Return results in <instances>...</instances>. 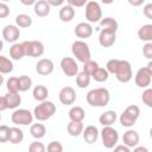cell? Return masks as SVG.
<instances>
[{
	"instance_id": "cell-53",
	"label": "cell",
	"mask_w": 152,
	"mask_h": 152,
	"mask_svg": "<svg viewBox=\"0 0 152 152\" xmlns=\"http://www.w3.org/2000/svg\"><path fill=\"white\" fill-rule=\"evenodd\" d=\"M2 83H4V76H2V74H0V87L2 86Z\"/></svg>"
},
{
	"instance_id": "cell-52",
	"label": "cell",
	"mask_w": 152,
	"mask_h": 152,
	"mask_svg": "<svg viewBox=\"0 0 152 152\" xmlns=\"http://www.w3.org/2000/svg\"><path fill=\"white\" fill-rule=\"evenodd\" d=\"M101 1H102V4H104V5H110V4L114 2V0H101Z\"/></svg>"
},
{
	"instance_id": "cell-12",
	"label": "cell",
	"mask_w": 152,
	"mask_h": 152,
	"mask_svg": "<svg viewBox=\"0 0 152 152\" xmlns=\"http://www.w3.org/2000/svg\"><path fill=\"white\" fill-rule=\"evenodd\" d=\"M58 99L62 104L64 106H71L76 101V91L72 87H63L59 90Z\"/></svg>"
},
{
	"instance_id": "cell-5",
	"label": "cell",
	"mask_w": 152,
	"mask_h": 152,
	"mask_svg": "<svg viewBox=\"0 0 152 152\" xmlns=\"http://www.w3.org/2000/svg\"><path fill=\"white\" fill-rule=\"evenodd\" d=\"M71 52L74 57H76V59L81 63H84L91 57L89 45L84 40H75L71 45Z\"/></svg>"
},
{
	"instance_id": "cell-29",
	"label": "cell",
	"mask_w": 152,
	"mask_h": 152,
	"mask_svg": "<svg viewBox=\"0 0 152 152\" xmlns=\"http://www.w3.org/2000/svg\"><path fill=\"white\" fill-rule=\"evenodd\" d=\"M45 133H46V128L43 124H32L31 127H30V134L34 138V139H42L45 137Z\"/></svg>"
},
{
	"instance_id": "cell-40",
	"label": "cell",
	"mask_w": 152,
	"mask_h": 152,
	"mask_svg": "<svg viewBox=\"0 0 152 152\" xmlns=\"http://www.w3.org/2000/svg\"><path fill=\"white\" fill-rule=\"evenodd\" d=\"M45 150H46L45 146L43 145V142L38 141V139H37L36 141L31 142L30 146H28V151H30V152H44Z\"/></svg>"
},
{
	"instance_id": "cell-49",
	"label": "cell",
	"mask_w": 152,
	"mask_h": 152,
	"mask_svg": "<svg viewBox=\"0 0 152 152\" xmlns=\"http://www.w3.org/2000/svg\"><path fill=\"white\" fill-rule=\"evenodd\" d=\"M7 109V104H6V99L5 96H0V112Z\"/></svg>"
},
{
	"instance_id": "cell-2",
	"label": "cell",
	"mask_w": 152,
	"mask_h": 152,
	"mask_svg": "<svg viewBox=\"0 0 152 152\" xmlns=\"http://www.w3.org/2000/svg\"><path fill=\"white\" fill-rule=\"evenodd\" d=\"M56 113V104L52 101H40L39 104H37L33 109V118H36L38 121H45L53 116Z\"/></svg>"
},
{
	"instance_id": "cell-38",
	"label": "cell",
	"mask_w": 152,
	"mask_h": 152,
	"mask_svg": "<svg viewBox=\"0 0 152 152\" xmlns=\"http://www.w3.org/2000/svg\"><path fill=\"white\" fill-rule=\"evenodd\" d=\"M141 100H142V102H144L148 108L152 107V89H151L150 87L145 88V90L142 91Z\"/></svg>"
},
{
	"instance_id": "cell-47",
	"label": "cell",
	"mask_w": 152,
	"mask_h": 152,
	"mask_svg": "<svg viewBox=\"0 0 152 152\" xmlns=\"http://www.w3.org/2000/svg\"><path fill=\"white\" fill-rule=\"evenodd\" d=\"M46 1H48V4H49L50 6L58 7V6H62V5H63V2H64L65 0H46Z\"/></svg>"
},
{
	"instance_id": "cell-44",
	"label": "cell",
	"mask_w": 152,
	"mask_h": 152,
	"mask_svg": "<svg viewBox=\"0 0 152 152\" xmlns=\"http://www.w3.org/2000/svg\"><path fill=\"white\" fill-rule=\"evenodd\" d=\"M66 2H68V5H70L75 8V7H83L88 2V0H66Z\"/></svg>"
},
{
	"instance_id": "cell-34",
	"label": "cell",
	"mask_w": 152,
	"mask_h": 152,
	"mask_svg": "<svg viewBox=\"0 0 152 152\" xmlns=\"http://www.w3.org/2000/svg\"><path fill=\"white\" fill-rule=\"evenodd\" d=\"M91 77H93L96 82L102 83V82H106V81L108 80V77H109V72L107 71L106 68H101V66H99V68L96 69V71L91 75Z\"/></svg>"
},
{
	"instance_id": "cell-50",
	"label": "cell",
	"mask_w": 152,
	"mask_h": 152,
	"mask_svg": "<svg viewBox=\"0 0 152 152\" xmlns=\"http://www.w3.org/2000/svg\"><path fill=\"white\" fill-rule=\"evenodd\" d=\"M36 1L37 0H20V2L23 5H25V6H32V5H34Z\"/></svg>"
},
{
	"instance_id": "cell-25",
	"label": "cell",
	"mask_w": 152,
	"mask_h": 152,
	"mask_svg": "<svg viewBox=\"0 0 152 152\" xmlns=\"http://www.w3.org/2000/svg\"><path fill=\"white\" fill-rule=\"evenodd\" d=\"M25 56L24 53V49H23V44L21 43H13L12 46L10 48V57L13 61H20L23 57Z\"/></svg>"
},
{
	"instance_id": "cell-9",
	"label": "cell",
	"mask_w": 152,
	"mask_h": 152,
	"mask_svg": "<svg viewBox=\"0 0 152 152\" xmlns=\"http://www.w3.org/2000/svg\"><path fill=\"white\" fill-rule=\"evenodd\" d=\"M21 44H23L25 56H28V57H40L45 51L44 44L39 40H25Z\"/></svg>"
},
{
	"instance_id": "cell-48",
	"label": "cell",
	"mask_w": 152,
	"mask_h": 152,
	"mask_svg": "<svg viewBox=\"0 0 152 152\" xmlns=\"http://www.w3.org/2000/svg\"><path fill=\"white\" fill-rule=\"evenodd\" d=\"M127 1H128L129 5H132V6H134V7L141 6V5L145 2V0H127Z\"/></svg>"
},
{
	"instance_id": "cell-26",
	"label": "cell",
	"mask_w": 152,
	"mask_h": 152,
	"mask_svg": "<svg viewBox=\"0 0 152 152\" xmlns=\"http://www.w3.org/2000/svg\"><path fill=\"white\" fill-rule=\"evenodd\" d=\"M32 95H33V99L36 101H44V100H48V96H49V90L45 86H42V84H38L33 88L32 90Z\"/></svg>"
},
{
	"instance_id": "cell-16",
	"label": "cell",
	"mask_w": 152,
	"mask_h": 152,
	"mask_svg": "<svg viewBox=\"0 0 152 152\" xmlns=\"http://www.w3.org/2000/svg\"><path fill=\"white\" fill-rule=\"evenodd\" d=\"M74 33L76 34V37H78L81 39H87V38L91 37L93 27L89 23H78L74 28Z\"/></svg>"
},
{
	"instance_id": "cell-17",
	"label": "cell",
	"mask_w": 152,
	"mask_h": 152,
	"mask_svg": "<svg viewBox=\"0 0 152 152\" xmlns=\"http://www.w3.org/2000/svg\"><path fill=\"white\" fill-rule=\"evenodd\" d=\"M82 135H83V139H84V141L87 144H94V142H96V140H97V138L100 135V132H99L96 126L89 125V126L83 128Z\"/></svg>"
},
{
	"instance_id": "cell-22",
	"label": "cell",
	"mask_w": 152,
	"mask_h": 152,
	"mask_svg": "<svg viewBox=\"0 0 152 152\" xmlns=\"http://www.w3.org/2000/svg\"><path fill=\"white\" fill-rule=\"evenodd\" d=\"M5 99H6L7 109H15L21 103V96L19 95V93L7 91V94L5 95Z\"/></svg>"
},
{
	"instance_id": "cell-23",
	"label": "cell",
	"mask_w": 152,
	"mask_h": 152,
	"mask_svg": "<svg viewBox=\"0 0 152 152\" xmlns=\"http://www.w3.org/2000/svg\"><path fill=\"white\" fill-rule=\"evenodd\" d=\"M68 116L70 119V121H83L86 118V112L82 107L80 106H74L70 108Z\"/></svg>"
},
{
	"instance_id": "cell-19",
	"label": "cell",
	"mask_w": 152,
	"mask_h": 152,
	"mask_svg": "<svg viewBox=\"0 0 152 152\" xmlns=\"http://www.w3.org/2000/svg\"><path fill=\"white\" fill-rule=\"evenodd\" d=\"M50 10H51V6L48 4L46 0H37L33 5V11L36 15L40 18L48 17L50 14Z\"/></svg>"
},
{
	"instance_id": "cell-13",
	"label": "cell",
	"mask_w": 152,
	"mask_h": 152,
	"mask_svg": "<svg viewBox=\"0 0 152 152\" xmlns=\"http://www.w3.org/2000/svg\"><path fill=\"white\" fill-rule=\"evenodd\" d=\"M116 40V32L112 30L101 28L99 34V43L102 48H110Z\"/></svg>"
},
{
	"instance_id": "cell-28",
	"label": "cell",
	"mask_w": 152,
	"mask_h": 152,
	"mask_svg": "<svg viewBox=\"0 0 152 152\" xmlns=\"http://www.w3.org/2000/svg\"><path fill=\"white\" fill-rule=\"evenodd\" d=\"M138 38L142 42H152V25L151 24L142 25L138 30Z\"/></svg>"
},
{
	"instance_id": "cell-51",
	"label": "cell",
	"mask_w": 152,
	"mask_h": 152,
	"mask_svg": "<svg viewBox=\"0 0 152 152\" xmlns=\"http://www.w3.org/2000/svg\"><path fill=\"white\" fill-rule=\"evenodd\" d=\"M133 150H134V152H141V151H142V152H148V150H147L146 147H141V146H138V145L134 146Z\"/></svg>"
},
{
	"instance_id": "cell-4",
	"label": "cell",
	"mask_w": 152,
	"mask_h": 152,
	"mask_svg": "<svg viewBox=\"0 0 152 152\" xmlns=\"http://www.w3.org/2000/svg\"><path fill=\"white\" fill-rule=\"evenodd\" d=\"M139 115H140V108L135 104H131V106L126 107V109L120 114L119 121H120L121 126L129 128L137 122Z\"/></svg>"
},
{
	"instance_id": "cell-24",
	"label": "cell",
	"mask_w": 152,
	"mask_h": 152,
	"mask_svg": "<svg viewBox=\"0 0 152 152\" xmlns=\"http://www.w3.org/2000/svg\"><path fill=\"white\" fill-rule=\"evenodd\" d=\"M84 126H83V122L82 121H70L66 126V131H68V134L70 137H78L82 134V131H83Z\"/></svg>"
},
{
	"instance_id": "cell-6",
	"label": "cell",
	"mask_w": 152,
	"mask_h": 152,
	"mask_svg": "<svg viewBox=\"0 0 152 152\" xmlns=\"http://www.w3.org/2000/svg\"><path fill=\"white\" fill-rule=\"evenodd\" d=\"M151 80H152V63L150 62L147 64V66H142L137 71V74L134 76V82H135L137 87L145 89V88L150 87Z\"/></svg>"
},
{
	"instance_id": "cell-43",
	"label": "cell",
	"mask_w": 152,
	"mask_h": 152,
	"mask_svg": "<svg viewBox=\"0 0 152 152\" xmlns=\"http://www.w3.org/2000/svg\"><path fill=\"white\" fill-rule=\"evenodd\" d=\"M10 15V6L6 2L0 1V19L7 18Z\"/></svg>"
},
{
	"instance_id": "cell-36",
	"label": "cell",
	"mask_w": 152,
	"mask_h": 152,
	"mask_svg": "<svg viewBox=\"0 0 152 152\" xmlns=\"http://www.w3.org/2000/svg\"><path fill=\"white\" fill-rule=\"evenodd\" d=\"M100 65H99V63L96 62V61H93L91 58L90 59H88V61H86L84 63H83V71L86 72V74H88V75H93L95 71H96V69L99 68Z\"/></svg>"
},
{
	"instance_id": "cell-42",
	"label": "cell",
	"mask_w": 152,
	"mask_h": 152,
	"mask_svg": "<svg viewBox=\"0 0 152 152\" xmlns=\"http://www.w3.org/2000/svg\"><path fill=\"white\" fill-rule=\"evenodd\" d=\"M142 55L147 58H152V42H146V44L142 46Z\"/></svg>"
},
{
	"instance_id": "cell-27",
	"label": "cell",
	"mask_w": 152,
	"mask_h": 152,
	"mask_svg": "<svg viewBox=\"0 0 152 152\" xmlns=\"http://www.w3.org/2000/svg\"><path fill=\"white\" fill-rule=\"evenodd\" d=\"M24 140V132L19 127H10V139L8 141L13 145H17Z\"/></svg>"
},
{
	"instance_id": "cell-35",
	"label": "cell",
	"mask_w": 152,
	"mask_h": 152,
	"mask_svg": "<svg viewBox=\"0 0 152 152\" xmlns=\"http://www.w3.org/2000/svg\"><path fill=\"white\" fill-rule=\"evenodd\" d=\"M19 80V91H27L32 87V80L27 75H21L18 77Z\"/></svg>"
},
{
	"instance_id": "cell-15",
	"label": "cell",
	"mask_w": 152,
	"mask_h": 152,
	"mask_svg": "<svg viewBox=\"0 0 152 152\" xmlns=\"http://www.w3.org/2000/svg\"><path fill=\"white\" fill-rule=\"evenodd\" d=\"M53 69H55V65L50 58H42L36 63V72L42 76H48L52 74Z\"/></svg>"
},
{
	"instance_id": "cell-18",
	"label": "cell",
	"mask_w": 152,
	"mask_h": 152,
	"mask_svg": "<svg viewBox=\"0 0 152 152\" xmlns=\"http://www.w3.org/2000/svg\"><path fill=\"white\" fill-rule=\"evenodd\" d=\"M139 140H140V137L135 129H127L122 135V142L129 148H133L134 146H137L139 144Z\"/></svg>"
},
{
	"instance_id": "cell-56",
	"label": "cell",
	"mask_w": 152,
	"mask_h": 152,
	"mask_svg": "<svg viewBox=\"0 0 152 152\" xmlns=\"http://www.w3.org/2000/svg\"><path fill=\"white\" fill-rule=\"evenodd\" d=\"M0 121H1V114H0Z\"/></svg>"
},
{
	"instance_id": "cell-10",
	"label": "cell",
	"mask_w": 152,
	"mask_h": 152,
	"mask_svg": "<svg viewBox=\"0 0 152 152\" xmlns=\"http://www.w3.org/2000/svg\"><path fill=\"white\" fill-rule=\"evenodd\" d=\"M86 19L89 23H99L102 18V10L97 1L90 0L86 5Z\"/></svg>"
},
{
	"instance_id": "cell-41",
	"label": "cell",
	"mask_w": 152,
	"mask_h": 152,
	"mask_svg": "<svg viewBox=\"0 0 152 152\" xmlns=\"http://www.w3.org/2000/svg\"><path fill=\"white\" fill-rule=\"evenodd\" d=\"M48 151L49 152H62L63 151V146L59 141H51L48 145Z\"/></svg>"
},
{
	"instance_id": "cell-8",
	"label": "cell",
	"mask_w": 152,
	"mask_h": 152,
	"mask_svg": "<svg viewBox=\"0 0 152 152\" xmlns=\"http://www.w3.org/2000/svg\"><path fill=\"white\" fill-rule=\"evenodd\" d=\"M100 134L102 139V145L108 150L113 148L119 141V133L112 126H103Z\"/></svg>"
},
{
	"instance_id": "cell-55",
	"label": "cell",
	"mask_w": 152,
	"mask_h": 152,
	"mask_svg": "<svg viewBox=\"0 0 152 152\" xmlns=\"http://www.w3.org/2000/svg\"><path fill=\"white\" fill-rule=\"evenodd\" d=\"M1 2H7V1H10V0H0Z\"/></svg>"
},
{
	"instance_id": "cell-14",
	"label": "cell",
	"mask_w": 152,
	"mask_h": 152,
	"mask_svg": "<svg viewBox=\"0 0 152 152\" xmlns=\"http://www.w3.org/2000/svg\"><path fill=\"white\" fill-rule=\"evenodd\" d=\"M20 37V30L17 25H6L2 28V38L7 43H15Z\"/></svg>"
},
{
	"instance_id": "cell-20",
	"label": "cell",
	"mask_w": 152,
	"mask_h": 152,
	"mask_svg": "<svg viewBox=\"0 0 152 152\" xmlns=\"http://www.w3.org/2000/svg\"><path fill=\"white\" fill-rule=\"evenodd\" d=\"M58 17H59L61 21L69 23L75 17V8L72 6H70V5H64V6L61 7L59 13H58Z\"/></svg>"
},
{
	"instance_id": "cell-1",
	"label": "cell",
	"mask_w": 152,
	"mask_h": 152,
	"mask_svg": "<svg viewBox=\"0 0 152 152\" xmlns=\"http://www.w3.org/2000/svg\"><path fill=\"white\" fill-rule=\"evenodd\" d=\"M86 100L91 107H104L110 101V94L107 88L100 87L89 90L86 95Z\"/></svg>"
},
{
	"instance_id": "cell-54",
	"label": "cell",
	"mask_w": 152,
	"mask_h": 152,
	"mask_svg": "<svg viewBox=\"0 0 152 152\" xmlns=\"http://www.w3.org/2000/svg\"><path fill=\"white\" fill-rule=\"evenodd\" d=\"M2 49H4V42H2L1 39H0V51H1Z\"/></svg>"
},
{
	"instance_id": "cell-37",
	"label": "cell",
	"mask_w": 152,
	"mask_h": 152,
	"mask_svg": "<svg viewBox=\"0 0 152 152\" xmlns=\"http://www.w3.org/2000/svg\"><path fill=\"white\" fill-rule=\"evenodd\" d=\"M6 88H7V91H11V93H19V80L18 77H10L7 81H6Z\"/></svg>"
},
{
	"instance_id": "cell-33",
	"label": "cell",
	"mask_w": 152,
	"mask_h": 152,
	"mask_svg": "<svg viewBox=\"0 0 152 152\" xmlns=\"http://www.w3.org/2000/svg\"><path fill=\"white\" fill-rule=\"evenodd\" d=\"M90 78H91V76L86 74L84 71L77 72V75H76V84H77V87L81 88V89L87 88L90 84Z\"/></svg>"
},
{
	"instance_id": "cell-39",
	"label": "cell",
	"mask_w": 152,
	"mask_h": 152,
	"mask_svg": "<svg viewBox=\"0 0 152 152\" xmlns=\"http://www.w3.org/2000/svg\"><path fill=\"white\" fill-rule=\"evenodd\" d=\"M10 139V127L0 125V142H7Z\"/></svg>"
},
{
	"instance_id": "cell-46",
	"label": "cell",
	"mask_w": 152,
	"mask_h": 152,
	"mask_svg": "<svg viewBox=\"0 0 152 152\" xmlns=\"http://www.w3.org/2000/svg\"><path fill=\"white\" fill-rule=\"evenodd\" d=\"M113 148H114L115 152H129V151H131V148H129L128 146H126L125 144H122V145H118V144H116Z\"/></svg>"
},
{
	"instance_id": "cell-30",
	"label": "cell",
	"mask_w": 152,
	"mask_h": 152,
	"mask_svg": "<svg viewBox=\"0 0 152 152\" xmlns=\"http://www.w3.org/2000/svg\"><path fill=\"white\" fill-rule=\"evenodd\" d=\"M100 23V26L101 28H106V30H112V31H118V27H119V24L118 21L112 18V17H106V18H101V20L99 21Z\"/></svg>"
},
{
	"instance_id": "cell-7",
	"label": "cell",
	"mask_w": 152,
	"mask_h": 152,
	"mask_svg": "<svg viewBox=\"0 0 152 152\" xmlns=\"http://www.w3.org/2000/svg\"><path fill=\"white\" fill-rule=\"evenodd\" d=\"M11 121L17 126L31 125L33 121V113H31L28 109L25 108H19V109L15 108L11 115Z\"/></svg>"
},
{
	"instance_id": "cell-11",
	"label": "cell",
	"mask_w": 152,
	"mask_h": 152,
	"mask_svg": "<svg viewBox=\"0 0 152 152\" xmlns=\"http://www.w3.org/2000/svg\"><path fill=\"white\" fill-rule=\"evenodd\" d=\"M61 69L65 76L72 77L76 76L78 72V64L72 57H63L61 59Z\"/></svg>"
},
{
	"instance_id": "cell-31",
	"label": "cell",
	"mask_w": 152,
	"mask_h": 152,
	"mask_svg": "<svg viewBox=\"0 0 152 152\" xmlns=\"http://www.w3.org/2000/svg\"><path fill=\"white\" fill-rule=\"evenodd\" d=\"M13 62L7 58L6 56H1L0 55V74L2 75H7L10 72L13 71Z\"/></svg>"
},
{
	"instance_id": "cell-45",
	"label": "cell",
	"mask_w": 152,
	"mask_h": 152,
	"mask_svg": "<svg viewBox=\"0 0 152 152\" xmlns=\"http://www.w3.org/2000/svg\"><path fill=\"white\" fill-rule=\"evenodd\" d=\"M142 13L147 19H152V4H146L142 8Z\"/></svg>"
},
{
	"instance_id": "cell-3",
	"label": "cell",
	"mask_w": 152,
	"mask_h": 152,
	"mask_svg": "<svg viewBox=\"0 0 152 152\" xmlns=\"http://www.w3.org/2000/svg\"><path fill=\"white\" fill-rule=\"evenodd\" d=\"M113 75H115L116 80L121 83H127L132 80V66L131 63L126 59H118L116 66L114 69Z\"/></svg>"
},
{
	"instance_id": "cell-32",
	"label": "cell",
	"mask_w": 152,
	"mask_h": 152,
	"mask_svg": "<svg viewBox=\"0 0 152 152\" xmlns=\"http://www.w3.org/2000/svg\"><path fill=\"white\" fill-rule=\"evenodd\" d=\"M15 25L18 27H21V28H27L32 25V18L28 14H25V13L18 14L15 17Z\"/></svg>"
},
{
	"instance_id": "cell-21",
	"label": "cell",
	"mask_w": 152,
	"mask_h": 152,
	"mask_svg": "<svg viewBox=\"0 0 152 152\" xmlns=\"http://www.w3.org/2000/svg\"><path fill=\"white\" fill-rule=\"evenodd\" d=\"M116 119H118V114L115 110H106L100 115L99 122L102 126H112L113 124H115Z\"/></svg>"
}]
</instances>
